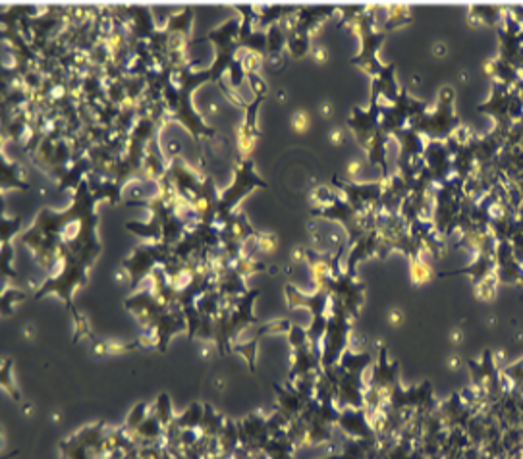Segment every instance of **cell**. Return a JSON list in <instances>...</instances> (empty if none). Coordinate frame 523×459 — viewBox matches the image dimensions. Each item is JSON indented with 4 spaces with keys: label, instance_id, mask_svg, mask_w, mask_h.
Here are the masks:
<instances>
[{
    "label": "cell",
    "instance_id": "cell-5",
    "mask_svg": "<svg viewBox=\"0 0 523 459\" xmlns=\"http://www.w3.org/2000/svg\"><path fill=\"white\" fill-rule=\"evenodd\" d=\"M328 139H330L332 145H342V141H344V131H342V129H338V127H336V129H332L330 137H328Z\"/></svg>",
    "mask_w": 523,
    "mask_h": 459
},
{
    "label": "cell",
    "instance_id": "cell-4",
    "mask_svg": "<svg viewBox=\"0 0 523 459\" xmlns=\"http://www.w3.org/2000/svg\"><path fill=\"white\" fill-rule=\"evenodd\" d=\"M388 322L392 324V326H398V324H401V320H403V313H401L398 307H394V309H390L388 311Z\"/></svg>",
    "mask_w": 523,
    "mask_h": 459
},
{
    "label": "cell",
    "instance_id": "cell-7",
    "mask_svg": "<svg viewBox=\"0 0 523 459\" xmlns=\"http://www.w3.org/2000/svg\"><path fill=\"white\" fill-rule=\"evenodd\" d=\"M448 53V47L444 45V43H436L435 47H433V54H435L436 58H440V56H444V54Z\"/></svg>",
    "mask_w": 523,
    "mask_h": 459
},
{
    "label": "cell",
    "instance_id": "cell-1",
    "mask_svg": "<svg viewBox=\"0 0 523 459\" xmlns=\"http://www.w3.org/2000/svg\"><path fill=\"white\" fill-rule=\"evenodd\" d=\"M309 125H311V116H309L307 110L299 108V110H296V112L292 114V129H294V133L303 135V133L309 129Z\"/></svg>",
    "mask_w": 523,
    "mask_h": 459
},
{
    "label": "cell",
    "instance_id": "cell-10",
    "mask_svg": "<svg viewBox=\"0 0 523 459\" xmlns=\"http://www.w3.org/2000/svg\"><path fill=\"white\" fill-rule=\"evenodd\" d=\"M459 363H461V361H459V357H458V355H452V357L448 359V365H450V369H458V367H459Z\"/></svg>",
    "mask_w": 523,
    "mask_h": 459
},
{
    "label": "cell",
    "instance_id": "cell-9",
    "mask_svg": "<svg viewBox=\"0 0 523 459\" xmlns=\"http://www.w3.org/2000/svg\"><path fill=\"white\" fill-rule=\"evenodd\" d=\"M332 112H334V106H332L330 103H325V105L321 106V114H323L325 118H330Z\"/></svg>",
    "mask_w": 523,
    "mask_h": 459
},
{
    "label": "cell",
    "instance_id": "cell-8",
    "mask_svg": "<svg viewBox=\"0 0 523 459\" xmlns=\"http://www.w3.org/2000/svg\"><path fill=\"white\" fill-rule=\"evenodd\" d=\"M461 340H463V332L459 328H454L452 332H450V342H452L454 345H458Z\"/></svg>",
    "mask_w": 523,
    "mask_h": 459
},
{
    "label": "cell",
    "instance_id": "cell-6",
    "mask_svg": "<svg viewBox=\"0 0 523 459\" xmlns=\"http://www.w3.org/2000/svg\"><path fill=\"white\" fill-rule=\"evenodd\" d=\"M359 168H361V162L359 160H351L348 164V168H346V172H348V176H355L359 172Z\"/></svg>",
    "mask_w": 523,
    "mask_h": 459
},
{
    "label": "cell",
    "instance_id": "cell-3",
    "mask_svg": "<svg viewBox=\"0 0 523 459\" xmlns=\"http://www.w3.org/2000/svg\"><path fill=\"white\" fill-rule=\"evenodd\" d=\"M311 56L315 58V62H319V64H323V62L328 60V53H327V49L323 45H317L313 51H311Z\"/></svg>",
    "mask_w": 523,
    "mask_h": 459
},
{
    "label": "cell",
    "instance_id": "cell-2",
    "mask_svg": "<svg viewBox=\"0 0 523 459\" xmlns=\"http://www.w3.org/2000/svg\"><path fill=\"white\" fill-rule=\"evenodd\" d=\"M411 276H413V282L415 284H425L427 280H429V268H427V265H423V263H413V268H411Z\"/></svg>",
    "mask_w": 523,
    "mask_h": 459
}]
</instances>
